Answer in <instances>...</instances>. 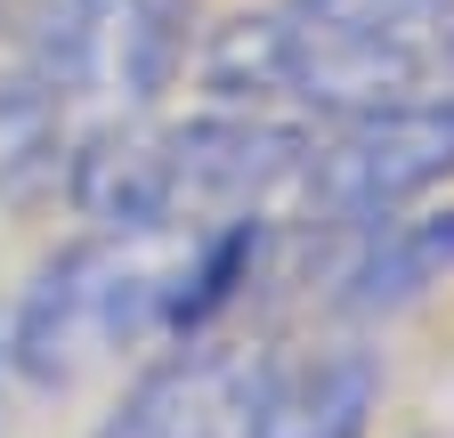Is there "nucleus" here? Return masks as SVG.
<instances>
[{
  "instance_id": "obj_5",
  "label": "nucleus",
  "mask_w": 454,
  "mask_h": 438,
  "mask_svg": "<svg viewBox=\"0 0 454 438\" xmlns=\"http://www.w3.org/2000/svg\"><path fill=\"white\" fill-rule=\"evenodd\" d=\"M438 285H454V211H397L357 236L349 268H340V309L397 317Z\"/></svg>"
},
{
  "instance_id": "obj_6",
  "label": "nucleus",
  "mask_w": 454,
  "mask_h": 438,
  "mask_svg": "<svg viewBox=\"0 0 454 438\" xmlns=\"http://www.w3.org/2000/svg\"><path fill=\"white\" fill-rule=\"evenodd\" d=\"M9 373L17 365H9V325H0V406H9Z\"/></svg>"
},
{
  "instance_id": "obj_1",
  "label": "nucleus",
  "mask_w": 454,
  "mask_h": 438,
  "mask_svg": "<svg viewBox=\"0 0 454 438\" xmlns=\"http://www.w3.org/2000/svg\"><path fill=\"white\" fill-rule=\"evenodd\" d=\"M203 82L227 106H293L317 122L454 98V0H268L211 33Z\"/></svg>"
},
{
  "instance_id": "obj_4",
  "label": "nucleus",
  "mask_w": 454,
  "mask_h": 438,
  "mask_svg": "<svg viewBox=\"0 0 454 438\" xmlns=\"http://www.w3.org/2000/svg\"><path fill=\"white\" fill-rule=\"evenodd\" d=\"M373 406H381V365L357 341H333L293 365L252 373L236 438H365Z\"/></svg>"
},
{
  "instance_id": "obj_3",
  "label": "nucleus",
  "mask_w": 454,
  "mask_h": 438,
  "mask_svg": "<svg viewBox=\"0 0 454 438\" xmlns=\"http://www.w3.org/2000/svg\"><path fill=\"white\" fill-rule=\"evenodd\" d=\"M446 179H454V98H397L309 130L293 203L317 228L365 236L397 211H422Z\"/></svg>"
},
{
  "instance_id": "obj_2",
  "label": "nucleus",
  "mask_w": 454,
  "mask_h": 438,
  "mask_svg": "<svg viewBox=\"0 0 454 438\" xmlns=\"http://www.w3.org/2000/svg\"><path fill=\"white\" fill-rule=\"evenodd\" d=\"M146 333H162V268L130 236H90L41 260V277L25 285L9 317V365L33 390H74Z\"/></svg>"
}]
</instances>
